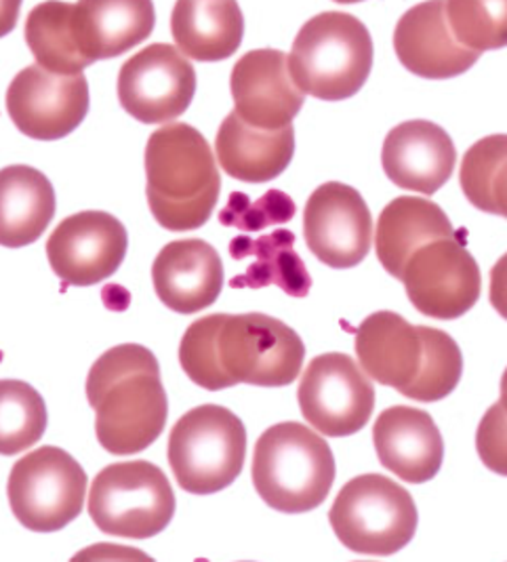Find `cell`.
I'll return each instance as SVG.
<instances>
[{
	"instance_id": "836d02e7",
	"label": "cell",
	"mask_w": 507,
	"mask_h": 562,
	"mask_svg": "<svg viewBox=\"0 0 507 562\" xmlns=\"http://www.w3.org/2000/svg\"><path fill=\"white\" fill-rule=\"evenodd\" d=\"M335 2H343V4H350V2H362V0H335Z\"/></svg>"
},
{
	"instance_id": "484cf974",
	"label": "cell",
	"mask_w": 507,
	"mask_h": 562,
	"mask_svg": "<svg viewBox=\"0 0 507 562\" xmlns=\"http://www.w3.org/2000/svg\"><path fill=\"white\" fill-rule=\"evenodd\" d=\"M457 236L447 213L426 199L401 196L381 211L375 249L381 266L401 281L406 259L438 238Z\"/></svg>"
},
{
	"instance_id": "d6a6232c",
	"label": "cell",
	"mask_w": 507,
	"mask_h": 562,
	"mask_svg": "<svg viewBox=\"0 0 507 562\" xmlns=\"http://www.w3.org/2000/svg\"><path fill=\"white\" fill-rule=\"evenodd\" d=\"M22 11V0H0V38L11 34Z\"/></svg>"
},
{
	"instance_id": "8992f818",
	"label": "cell",
	"mask_w": 507,
	"mask_h": 562,
	"mask_svg": "<svg viewBox=\"0 0 507 562\" xmlns=\"http://www.w3.org/2000/svg\"><path fill=\"white\" fill-rule=\"evenodd\" d=\"M286 61L304 93L323 102H343L354 98L371 75L373 41L354 15L329 11L300 30Z\"/></svg>"
},
{
	"instance_id": "5b68a950",
	"label": "cell",
	"mask_w": 507,
	"mask_h": 562,
	"mask_svg": "<svg viewBox=\"0 0 507 562\" xmlns=\"http://www.w3.org/2000/svg\"><path fill=\"white\" fill-rule=\"evenodd\" d=\"M254 486L274 510L304 514L316 510L335 481L329 442L297 422L266 430L255 445Z\"/></svg>"
},
{
	"instance_id": "ba28073f",
	"label": "cell",
	"mask_w": 507,
	"mask_h": 562,
	"mask_svg": "<svg viewBox=\"0 0 507 562\" xmlns=\"http://www.w3.org/2000/svg\"><path fill=\"white\" fill-rule=\"evenodd\" d=\"M337 539L362 557H392L417 531L410 493L381 474H362L343 486L329 512Z\"/></svg>"
},
{
	"instance_id": "5bb4252c",
	"label": "cell",
	"mask_w": 507,
	"mask_h": 562,
	"mask_svg": "<svg viewBox=\"0 0 507 562\" xmlns=\"http://www.w3.org/2000/svg\"><path fill=\"white\" fill-rule=\"evenodd\" d=\"M7 112L32 139L68 137L89 114V82L82 75H55L38 64L27 66L7 89Z\"/></svg>"
},
{
	"instance_id": "4316f807",
	"label": "cell",
	"mask_w": 507,
	"mask_h": 562,
	"mask_svg": "<svg viewBox=\"0 0 507 562\" xmlns=\"http://www.w3.org/2000/svg\"><path fill=\"white\" fill-rule=\"evenodd\" d=\"M293 245L295 234L289 231H274L257 238L238 236L229 243V256L236 261L254 257V263L229 284L234 289H263L274 284L291 297H307L312 277Z\"/></svg>"
},
{
	"instance_id": "7a4b0ae2",
	"label": "cell",
	"mask_w": 507,
	"mask_h": 562,
	"mask_svg": "<svg viewBox=\"0 0 507 562\" xmlns=\"http://www.w3.org/2000/svg\"><path fill=\"white\" fill-rule=\"evenodd\" d=\"M87 398L95 411V432L112 456L146 451L169 417L167 392L153 352L123 344L95 360L87 378Z\"/></svg>"
},
{
	"instance_id": "d6986e66",
	"label": "cell",
	"mask_w": 507,
	"mask_h": 562,
	"mask_svg": "<svg viewBox=\"0 0 507 562\" xmlns=\"http://www.w3.org/2000/svg\"><path fill=\"white\" fill-rule=\"evenodd\" d=\"M381 162L394 186L431 196L455 171V144L436 123L406 121L387 133Z\"/></svg>"
},
{
	"instance_id": "83f0119b",
	"label": "cell",
	"mask_w": 507,
	"mask_h": 562,
	"mask_svg": "<svg viewBox=\"0 0 507 562\" xmlns=\"http://www.w3.org/2000/svg\"><path fill=\"white\" fill-rule=\"evenodd\" d=\"M72 13L75 4L61 0L41 2L27 13V47L38 66L55 75H82L91 66L78 49Z\"/></svg>"
},
{
	"instance_id": "44dd1931",
	"label": "cell",
	"mask_w": 507,
	"mask_h": 562,
	"mask_svg": "<svg viewBox=\"0 0 507 562\" xmlns=\"http://www.w3.org/2000/svg\"><path fill=\"white\" fill-rule=\"evenodd\" d=\"M381 465L410 485L431 481L444 460V442L430 413L415 407L383 411L373 428Z\"/></svg>"
},
{
	"instance_id": "7c38bea8",
	"label": "cell",
	"mask_w": 507,
	"mask_h": 562,
	"mask_svg": "<svg viewBox=\"0 0 507 562\" xmlns=\"http://www.w3.org/2000/svg\"><path fill=\"white\" fill-rule=\"evenodd\" d=\"M300 409L320 435L346 438L360 432L375 409V387L354 358L329 352L314 358L300 384Z\"/></svg>"
},
{
	"instance_id": "6da1fadb",
	"label": "cell",
	"mask_w": 507,
	"mask_h": 562,
	"mask_svg": "<svg viewBox=\"0 0 507 562\" xmlns=\"http://www.w3.org/2000/svg\"><path fill=\"white\" fill-rule=\"evenodd\" d=\"M304 358L302 337L261 312L204 316L188 327L179 344L185 375L211 392L236 384H293Z\"/></svg>"
},
{
	"instance_id": "f546056e",
	"label": "cell",
	"mask_w": 507,
	"mask_h": 562,
	"mask_svg": "<svg viewBox=\"0 0 507 562\" xmlns=\"http://www.w3.org/2000/svg\"><path fill=\"white\" fill-rule=\"evenodd\" d=\"M47 430L43 396L18 380H0V456H18L34 447Z\"/></svg>"
},
{
	"instance_id": "1f68e13d",
	"label": "cell",
	"mask_w": 507,
	"mask_h": 562,
	"mask_svg": "<svg viewBox=\"0 0 507 562\" xmlns=\"http://www.w3.org/2000/svg\"><path fill=\"white\" fill-rule=\"evenodd\" d=\"M295 203L280 190H270L259 201H251L243 192H234L228 205L219 213V222L243 232H259L286 224L295 217Z\"/></svg>"
},
{
	"instance_id": "ac0fdd59",
	"label": "cell",
	"mask_w": 507,
	"mask_h": 562,
	"mask_svg": "<svg viewBox=\"0 0 507 562\" xmlns=\"http://www.w3.org/2000/svg\"><path fill=\"white\" fill-rule=\"evenodd\" d=\"M394 52L408 72L430 80L459 77L482 55L457 43L447 24L444 0H428L406 11L394 30Z\"/></svg>"
},
{
	"instance_id": "2e32d148",
	"label": "cell",
	"mask_w": 507,
	"mask_h": 562,
	"mask_svg": "<svg viewBox=\"0 0 507 562\" xmlns=\"http://www.w3.org/2000/svg\"><path fill=\"white\" fill-rule=\"evenodd\" d=\"M127 247V231L114 215L82 211L53 231L47 257L55 277L72 286H91L121 268Z\"/></svg>"
},
{
	"instance_id": "7402d4cb",
	"label": "cell",
	"mask_w": 507,
	"mask_h": 562,
	"mask_svg": "<svg viewBox=\"0 0 507 562\" xmlns=\"http://www.w3.org/2000/svg\"><path fill=\"white\" fill-rule=\"evenodd\" d=\"M154 24L153 0H78L72 13L78 49L89 64L131 52Z\"/></svg>"
},
{
	"instance_id": "e0dca14e",
	"label": "cell",
	"mask_w": 507,
	"mask_h": 562,
	"mask_svg": "<svg viewBox=\"0 0 507 562\" xmlns=\"http://www.w3.org/2000/svg\"><path fill=\"white\" fill-rule=\"evenodd\" d=\"M234 112L251 127H286L304 108L305 93L293 82L286 55L257 49L243 55L229 78Z\"/></svg>"
},
{
	"instance_id": "30bf717a",
	"label": "cell",
	"mask_w": 507,
	"mask_h": 562,
	"mask_svg": "<svg viewBox=\"0 0 507 562\" xmlns=\"http://www.w3.org/2000/svg\"><path fill=\"white\" fill-rule=\"evenodd\" d=\"M87 472L68 451L41 447L9 474V506L30 531L53 533L75 522L84 508Z\"/></svg>"
},
{
	"instance_id": "277c9868",
	"label": "cell",
	"mask_w": 507,
	"mask_h": 562,
	"mask_svg": "<svg viewBox=\"0 0 507 562\" xmlns=\"http://www.w3.org/2000/svg\"><path fill=\"white\" fill-rule=\"evenodd\" d=\"M148 205L171 232L199 231L219 201L222 178L203 133L183 123L158 128L146 146Z\"/></svg>"
},
{
	"instance_id": "9a60e30c",
	"label": "cell",
	"mask_w": 507,
	"mask_h": 562,
	"mask_svg": "<svg viewBox=\"0 0 507 562\" xmlns=\"http://www.w3.org/2000/svg\"><path fill=\"white\" fill-rule=\"evenodd\" d=\"M304 236L307 249L325 266L354 268L371 251V211L352 186L329 181L307 199Z\"/></svg>"
},
{
	"instance_id": "4dcf8cb0",
	"label": "cell",
	"mask_w": 507,
	"mask_h": 562,
	"mask_svg": "<svg viewBox=\"0 0 507 562\" xmlns=\"http://www.w3.org/2000/svg\"><path fill=\"white\" fill-rule=\"evenodd\" d=\"M444 13L459 45L478 53L506 47V0H444Z\"/></svg>"
},
{
	"instance_id": "4fadbf2b",
	"label": "cell",
	"mask_w": 507,
	"mask_h": 562,
	"mask_svg": "<svg viewBox=\"0 0 507 562\" xmlns=\"http://www.w3.org/2000/svg\"><path fill=\"white\" fill-rule=\"evenodd\" d=\"M194 93V66L165 43L135 53L119 75V102L135 121L146 125L176 121L190 108Z\"/></svg>"
},
{
	"instance_id": "ffe728a7",
	"label": "cell",
	"mask_w": 507,
	"mask_h": 562,
	"mask_svg": "<svg viewBox=\"0 0 507 562\" xmlns=\"http://www.w3.org/2000/svg\"><path fill=\"white\" fill-rule=\"evenodd\" d=\"M158 300L179 314L213 306L224 286V266L215 247L199 238L176 240L162 247L153 266Z\"/></svg>"
},
{
	"instance_id": "3957f363",
	"label": "cell",
	"mask_w": 507,
	"mask_h": 562,
	"mask_svg": "<svg viewBox=\"0 0 507 562\" xmlns=\"http://www.w3.org/2000/svg\"><path fill=\"white\" fill-rule=\"evenodd\" d=\"M360 369L410 401L447 398L463 373V357L449 333L415 327L396 312H375L356 331Z\"/></svg>"
},
{
	"instance_id": "f1b7e54d",
	"label": "cell",
	"mask_w": 507,
	"mask_h": 562,
	"mask_svg": "<svg viewBox=\"0 0 507 562\" xmlns=\"http://www.w3.org/2000/svg\"><path fill=\"white\" fill-rule=\"evenodd\" d=\"M506 135L476 142L461 162V188L476 209L506 215Z\"/></svg>"
},
{
	"instance_id": "8fae6325",
	"label": "cell",
	"mask_w": 507,
	"mask_h": 562,
	"mask_svg": "<svg viewBox=\"0 0 507 562\" xmlns=\"http://www.w3.org/2000/svg\"><path fill=\"white\" fill-rule=\"evenodd\" d=\"M401 281L415 310L436 321H455L481 297V270L465 238H438L406 259Z\"/></svg>"
},
{
	"instance_id": "d4e9b609",
	"label": "cell",
	"mask_w": 507,
	"mask_h": 562,
	"mask_svg": "<svg viewBox=\"0 0 507 562\" xmlns=\"http://www.w3.org/2000/svg\"><path fill=\"white\" fill-rule=\"evenodd\" d=\"M55 215V190L45 173L27 165L0 169V245L20 249L36 243Z\"/></svg>"
},
{
	"instance_id": "9c48e42d",
	"label": "cell",
	"mask_w": 507,
	"mask_h": 562,
	"mask_svg": "<svg viewBox=\"0 0 507 562\" xmlns=\"http://www.w3.org/2000/svg\"><path fill=\"white\" fill-rule=\"evenodd\" d=\"M173 514V486L150 461L112 463L89 491V516L108 536L150 539L169 527Z\"/></svg>"
},
{
	"instance_id": "603a6c76",
	"label": "cell",
	"mask_w": 507,
	"mask_h": 562,
	"mask_svg": "<svg viewBox=\"0 0 507 562\" xmlns=\"http://www.w3.org/2000/svg\"><path fill=\"white\" fill-rule=\"evenodd\" d=\"M215 154L229 178L266 183L279 178L291 165L295 128L293 125L277 131L251 127L232 110L217 131Z\"/></svg>"
},
{
	"instance_id": "cb8c5ba5",
	"label": "cell",
	"mask_w": 507,
	"mask_h": 562,
	"mask_svg": "<svg viewBox=\"0 0 507 562\" xmlns=\"http://www.w3.org/2000/svg\"><path fill=\"white\" fill-rule=\"evenodd\" d=\"M171 32L181 55L196 61H222L238 52L245 20L236 0H178Z\"/></svg>"
},
{
	"instance_id": "52a82bcc",
	"label": "cell",
	"mask_w": 507,
	"mask_h": 562,
	"mask_svg": "<svg viewBox=\"0 0 507 562\" xmlns=\"http://www.w3.org/2000/svg\"><path fill=\"white\" fill-rule=\"evenodd\" d=\"M167 453L183 491L194 495L219 493L243 472L247 430L240 417L226 407L201 405L173 426Z\"/></svg>"
}]
</instances>
